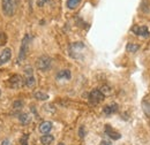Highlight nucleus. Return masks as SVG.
<instances>
[{"mask_svg": "<svg viewBox=\"0 0 150 145\" xmlns=\"http://www.w3.org/2000/svg\"><path fill=\"white\" fill-rule=\"evenodd\" d=\"M1 145H9V141H8V139H5V141H2Z\"/></svg>", "mask_w": 150, "mask_h": 145, "instance_id": "bb28decb", "label": "nucleus"}, {"mask_svg": "<svg viewBox=\"0 0 150 145\" xmlns=\"http://www.w3.org/2000/svg\"><path fill=\"white\" fill-rule=\"evenodd\" d=\"M104 98H105V96L100 92L99 89H95L89 93V101L93 105H97V104L102 103L104 100Z\"/></svg>", "mask_w": 150, "mask_h": 145, "instance_id": "39448f33", "label": "nucleus"}, {"mask_svg": "<svg viewBox=\"0 0 150 145\" xmlns=\"http://www.w3.org/2000/svg\"><path fill=\"white\" fill-rule=\"evenodd\" d=\"M19 120L22 125H28V123L31 121V118H30L29 114H27V113H22V114H20L19 115Z\"/></svg>", "mask_w": 150, "mask_h": 145, "instance_id": "dca6fc26", "label": "nucleus"}, {"mask_svg": "<svg viewBox=\"0 0 150 145\" xmlns=\"http://www.w3.org/2000/svg\"><path fill=\"white\" fill-rule=\"evenodd\" d=\"M30 36L29 35H25L22 39V43H21V47H20V52H19V56H18V61L21 62L23 61L27 55H28V52H29V45H30Z\"/></svg>", "mask_w": 150, "mask_h": 145, "instance_id": "f03ea898", "label": "nucleus"}, {"mask_svg": "<svg viewBox=\"0 0 150 145\" xmlns=\"http://www.w3.org/2000/svg\"><path fill=\"white\" fill-rule=\"evenodd\" d=\"M53 141H54V137L52 135H49V134H46V135L40 137V142H42L43 145H50Z\"/></svg>", "mask_w": 150, "mask_h": 145, "instance_id": "4468645a", "label": "nucleus"}, {"mask_svg": "<svg viewBox=\"0 0 150 145\" xmlns=\"http://www.w3.org/2000/svg\"><path fill=\"white\" fill-rule=\"evenodd\" d=\"M12 56V50L11 49H5L1 53H0V66L6 63Z\"/></svg>", "mask_w": 150, "mask_h": 145, "instance_id": "9b49d317", "label": "nucleus"}, {"mask_svg": "<svg viewBox=\"0 0 150 145\" xmlns=\"http://www.w3.org/2000/svg\"><path fill=\"white\" fill-rule=\"evenodd\" d=\"M52 66V59L47 55H42L36 60V67L40 72H46Z\"/></svg>", "mask_w": 150, "mask_h": 145, "instance_id": "7ed1b4c3", "label": "nucleus"}, {"mask_svg": "<svg viewBox=\"0 0 150 145\" xmlns=\"http://www.w3.org/2000/svg\"><path fill=\"white\" fill-rule=\"evenodd\" d=\"M24 84L30 89L36 85V78L34 75V69L30 66H27L24 68Z\"/></svg>", "mask_w": 150, "mask_h": 145, "instance_id": "20e7f679", "label": "nucleus"}, {"mask_svg": "<svg viewBox=\"0 0 150 145\" xmlns=\"http://www.w3.org/2000/svg\"><path fill=\"white\" fill-rule=\"evenodd\" d=\"M79 135H80L81 138H83V137L86 136V130H84V127H83V126H81L80 129H79Z\"/></svg>", "mask_w": 150, "mask_h": 145, "instance_id": "4be33fe9", "label": "nucleus"}, {"mask_svg": "<svg viewBox=\"0 0 150 145\" xmlns=\"http://www.w3.org/2000/svg\"><path fill=\"white\" fill-rule=\"evenodd\" d=\"M16 5H18V0H1L2 13L7 18H12L15 14Z\"/></svg>", "mask_w": 150, "mask_h": 145, "instance_id": "f257e3e1", "label": "nucleus"}, {"mask_svg": "<svg viewBox=\"0 0 150 145\" xmlns=\"http://www.w3.org/2000/svg\"><path fill=\"white\" fill-rule=\"evenodd\" d=\"M142 108H143L144 114L150 118V99L147 98V99H144V100L142 101Z\"/></svg>", "mask_w": 150, "mask_h": 145, "instance_id": "2eb2a0df", "label": "nucleus"}, {"mask_svg": "<svg viewBox=\"0 0 150 145\" xmlns=\"http://www.w3.org/2000/svg\"><path fill=\"white\" fill-rule=\"evenodd\" d=\"M80 2H81V0H67V7L69 8V9H74L76 8L79 5H80Z\"/></svg>", "mask_w": 150, "mask_h": 145, "instance_id": "f3484780", "label": "nucleus"}, {"mask_svg": "<svg viewBox=\"0 0 150 145\" xmlns=\"http://www.w3.org/2000/svg\"><path fill=\"white\" fill-rule=\"evenodd\" d=\"M127 51L128 52H131V53H135L139 49H140V46L139 45H136V44H134V43H129V44H127Z\"/></svg>", "mask_w": 150, "mask_h": 145, "instance_id": "6ab92c4d", "label": "nucleus"}, {"mask_svg": "<svg viewBox=\"0 0 150 145\" xmlns=\"http://www.w3.org/2000/svg\"><path fill=\"white\" fill-rule=\"evenodd\" d=\"M7 43V35L2 31H0V46L5 45Z\"/></svg>", "mask_w": 150, "mask_h": 145, "instance_id": "412c9836", "label": "nucleus"}, {"mask_svg": "<svg viewBox=\"0 0 150 145\" xmlns=\"http://www.w3.org/2000/svg\"><path fill=\"white\" fill-rule=\"evenodd\" d=\"M0 94H1V91H0Z\"/></svg>", "mask_w": 150, "mask_h": 145, "instance_id": "c85d7f7f", "label": "nucleus"}, {"mask_svg": "<svg viewBox=\"0 0 150 145\" xmlns=\"http://www.w3.org/2000/svg\"><path fill=\"white\" fill-rule=\"evenodd\" d=\"M104 130H105V134H106L111 139L117 141V139H120V138H121V135H120L118 131H115V130H114L111 126H109V125H106V126H105Z\"/></svg>", "mask_w": 150, "mask_h": 145, "instance_id": "6e6552de", "label": "nucleus"}, {"mask_svg": "<svg viewBox=\"0 0 150 145\" xmlns=\"http://www.w3.org/2000/svg\"><path fill=\"white\" fill-rule=\"evenodd\" d=\"M46 2H47V0H37V6L38 7H43Z\"/></svg>", "mask_w": 150, "mask_h": 145, "instance_id": "b1692460", "label": "nucleus"}, {"mask_svg": "<svg viewBox=\"0 0 150 145\" xmlns=\"http://www.w3.org/2000/svg\"><path fill=\"white\" fill-rule=\"evenodd\" d=\"M35 98L38 99V100H47V99H49V94H47V93H44V92L38 91V92L35 93Z\"/></svg>", "mask_w": 150, "mask_h": 145, "instance_id": "a211bd4d", "label": "nucleus"}, {"mask_svg": "<svg viewBox=\"0 0 150 145\" xmlns=\"http://www.w3.org/2000/svg\"><path fill=\"white\" fill-rule=\"evenodd\" d=\"M99 145H111V143H110L109 141H104V139H103V141L100 142V144H99Z\"/></svg>", "mask_w": 150, "mask_h": 145, "instance_id": "a878e982", "label": "nucleus"}, {"mask_svg": "<svg viewBox=\"0 0 150 145\" xmlns=\"http://www.w3.org/2000/svg\"><path fill=\"white\" fill-rule=\"evenodd\" d=\"M99 90H100V92H102L104 96H108V94H111V93H112L111 88H110V87H108V85H103Z\"/></svg>", "mask_w": 150, "mask_h": 145, "instance_id": "aec40b11", "label": "nucleus"}, {"mask_svg": "<svg viewBox=\"0 0 150 145\" xmlns=\"http://www.w3.org/2000/svg\"><path fill=\"white\" fill-rule=\"evenodd\" d=\"M84 49V45L83 43H73L69 47V52H71V55L73 58H79V53L81 52V50Z\"/></svg>", "mask_w": 150, "mask_h": 145, "instance_id": "0eeeda50", "label": "nucleus"}, {"mask_svg": "<svg viewBox=\"0 0 150 145\" xmlns=\"http://www.w3.org/2000/svg\"><path fill=\"white\" fill-rule=\"evenodd\" d=\"M27 139H28V135H24L21 139V145H27Z\"/></svg>", "mask_w": 150, "mask_h": 145, "instance_id": "393cba45", "label": "nucleus"}, {"mask_svg": "<svg viewBox=\"0 0 150 145\" xmlns=\"http://www.w3.org/2000/svg\"><path fill=\"white\" fill-rule=\"evenodd\" d=\"M118 111V105L117 104H110V105H106L104 108H103V112H104V114H106V115H111V114H114L115 112Z\"/></svg>", "mask_w": 150, "mask_h": 145, "instance_id": "ddd939ff", "label": "nucleus"}, {"mask_svg": "<svg viewBox=\"0 0 150 145\" xmlns=\"http://www.w3.org/2000/svg\"><path fill=\"white\" fill-rule=\"evenodd\" d=\"M132 31H133L135 35H137V36L146 37V38H148L150 35L149 29H148L147 25H135V27L132 28Z\"/></svg>", "mask_w": 150, "mask_h": 145, "instance_id": "423d86ee", "label": "nucleus"}, {"mask_svg": "<svg viewBox=\"0 0 150 145\" xmlns=\"http://www.w3.org/2000/svg\"><path fill=\"white\" fill-rule=\"evenodd\" d=\"M71 77H72V74H71V70H68V69L60 70L56 76L58 81H68V80H71Z\"/></svg>", "mask_w": 150, "mask_h": 145, "instance_id": "9d476101", "label": "nucleus"}, {"mask_svg": "<svg viewBox=\"0 0 150 145\" xmlns=\"http://www.w3.org/2000/svg\"><path fill=\"white\" fill-rule=\"evenodd\" d=\"M13 106H14V108H22V106H23V103L22 101H15L14 104H13Z\"/></svg>", "mask_w": 150, "mask_h": 145, "instance_id": "5701e85b", "label": "nucleus"}, {"mask_svg": "<svg viewBox=\"0 0 150 145\" xmlns=\"http://www.w3.org/2000/svg\"><path fill=\"white\" fill-rule=\"evenodd\" d=\"M58 145H65V144H64V143H59Z\"/></svg>", "mask_w": 150, "mask_h": 145, "instance_id": "cd10ccee", "label": "nucleus"}, {"mask_svg": "<svg viewBox=\"0 0 150 145\" xmlns=\"http://www.w3.org/2000/svg\"><path fill=\"white\" fill-rule=\"evenodd\" d=\"M51 129H52V122H50V121H44L39 125V131L44 135L49 134L51 131Z\"/></svg>", "mask_w": 150, "mask_h": 145, "instance_id": "f8f14e48", "label": "nucleus"}, {"mask_svg": "<svg viewBox=\"0 0 150 145\" xmlns=\"http://www.w3.org/2000/svg\"><path fill=\"white\" fill-rule=\"evenodd\" d=\"M9 83H11V87L13 88H21L24 83V78H22L20 75H14L13 77L9 78Z\"/></svg>", "mask_w": 150, "mask_h": 145, "instance_id": "1a4fd4ad", "label": "nucleus"}]
</instances>
